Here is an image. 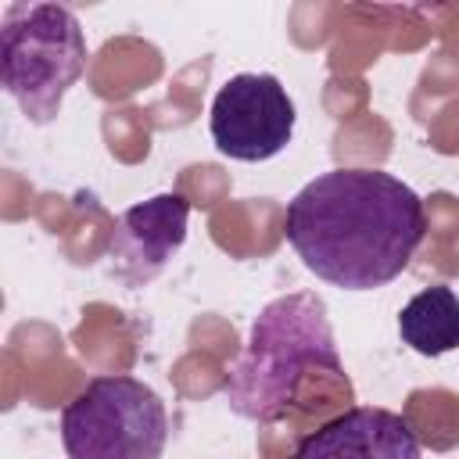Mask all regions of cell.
<instances>
[{"label":"cell","mask_w":459,"mask_h":459,"mask_svg":"<svg viewBox=\"0 0 459 459\" xmlns=\"http://www.w3.org/2000/svg\"><path fill=\"white\" fill-rule=\"evenodd\" d=\"M283 237L308 273L341 290H377L405 273L427 237L423 197L380 169H330L283 215Z\"/></svg>","instance_id":"6da1fadb"},{"label":"cell","mask_w":459,"mask_h":459,"mask_svg":"<svg viewBox=\"0 0 459 459\" xmlns=\"http://www.w3.org/2000/svg\"><path fill=\"white\" fill-rule=\"evenodd\" d=\"M308 373L344 377L326 301L312 290L273 298L255 319L244 355L222 380L226 405L251 423H280Z\"/></svg>","instance_id":"7a4b0ae2"},{"label":"cell","mask_w":459,"mask_h":459,"mask_svg":"<svg viewBox=\"0 0 459 459\" xmlns=\"http://www.w3.org/2000/svg\"><path fill=\"white\" fill-rule=\"evenodd\" d=\"M86 72V36L61 4H11L0 22V82L36 126L57 118Z\"/></svg>","instance_id":"3957f363"},{"label":"cell","mask_w":459,"mask_h":459,"mask_svg":"<svg viewBox=\"0 0 459 459\" xmlns=\"http://www.w3.org/2000/svg\"><path fill=\"white\" fill-rule=\"evenodd\" d=\"M169 412L154 387L136 377H93L61 409L68 459H161Z\"/></svg>","instance_id":"277c9868"},{"label":"cell","mask_w":459,"mask_h":459,"mask_svg":"<svg viewBox=\"0 0 459 459\" xmlns=\"http://www.w3.org/2000/svg\"><path fill=\"white\" fill-rule=\"evenodd\" d=\"M294 100L269 72H240L226 79L212 100V140L233 161H269L294 136Z\"/></svg>","instance_id":"5b68a950"},{"label":"cell","mask_w":459,"mask_h":459,"mask_svg":"<svg viewBox=\"0 0 459 459\" xmlns=\"http://www.w3.org/2000/svg\"><path fill=\"white\" fill-rule=\"evenodd\" d=\"M290 459H420V437L405 416L380 405H355L305 434Z\"/></svg>","instance_id":"8992f818"},{"label":"cell","mask_w":459,"mask_h":459,"mask_svg":"<svg viewBox=\"0 0 459 459\" xmlns=\"http://www.w3.org/2000/svg\"><path fill=\"white\" fill-rule=\"evenodd\" d=\"M190 201L183 194H158L122 212L111 237V258H118L115 276L126 283H147L165 269V262L186 240Z\"/></svg>","instance_id":"52a82bcc"},{"label":"cell","mask_w":459,"mask_h":459,"mask_svg":"<svg viewBox=\"0 0 459 459\" xmlns=\"http://www.w3.org/2000/svg\"><path fill=\"white\" fill-rule=\"evenodd\" d=\"M398 337L416 355L437 359L459 348V294L445 283L423 287L398 312Z\"/></svg>","instance_id":"ba28073f"}]
</instances>
